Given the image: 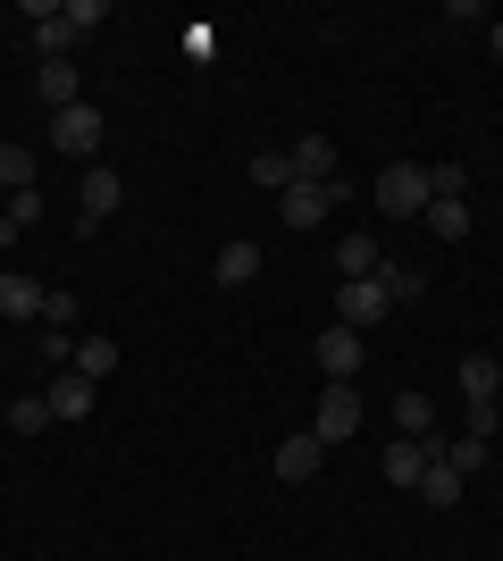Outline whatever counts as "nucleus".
Returning a JSON list of instances; mask_svg holds the SVG:
<instances>
[{
    "instance_id": "obj_29",
    "label": "nucleus",
    "mask_w": 503,
    "mask_h": 561,
    "mask_svg": "<svg viewBox=\"0 0 503 561\" xmlns=\"http://www.w3.org/2000/svg\"><path fill=\"white\" fill-rule=\"evenodd\" d=\"M487 50H495V59H503V18H495V25H487Z\"/></svg>"
},
{
    "instance_id": "obj_5",
    "label": "nucleus",
    "mask_w": 503,
    "mask_h": 561,
    "mask_svg": "<svg viewBox=\"0 0 503 561\" xmlns=\"http://www.w3.org/2000/svg\"><path fill=\"white\" fill-rule=\"evenodd\" d=\"M311 436H319V445H344V436H361V394H353V386H328V394H319Z\"/></svg>"
},
{
    "instance_id": "obj_30",
    "label": "nucleus",
    "mask_w": 503,
    "mask_h": 561,
    "mask_svg": "<svg viewBox=\"0 0 503 561\" xmlns=\"http://www.w3.org/2000/svg\"><path fill=\"white\" fill-rule=\"evenodd\" d=\"M495 469H503V445H495Z\"/></svg>"
},
{
    "instance_id": "obj_15",
    "label": "nucleus",
    "mask_w": 503,
    "mask_h": 561,
    "mask_svg": "<svg viewBox=\"0 0 503 561\" xmlns=\"http://www.w3.org/2000/svg\"><path fill=\"white\" fill-rule=\"evenodd\" d=\"M461 394H470V402H503V360L470 352V360H461Z\"/></svg>"
},
{
    "instance_id": "obj_21",
    "label": "nucleus",
    "mask_w": 503,
    "mask_h": 561,
    "mask_svg": "<svg viewBox=\"0 0 503 561\" xmlns=\"http://www.w3.org/2000/svg\"><path fill=\"white\" fill-rule=\"evenodd\" d=\"M261 277V243H227L218 252V285H252Z\"/></svg>"
},
{
    "instance_id": "obj_25",
    "label": "nucleus",
    "mask_w": 503,
    "mask_h": 561,
    "mask_svg": "<svg viewBox=\"0 0 503 561\" xmlns=\"http://www.w3.org/2000/svg\"><path fill=\"white\" fill-rule=\"evenodd\" d=\"M436 453H445V461H454L461 478H470V469H487V461H495V445H487V436H445V445H436Z\"/></svg>"
},
{
    "instance_id": "obj_7",
    "label": "nucleus",
    "mask_w": 503,
    "mask_h": 561,
    "mask_svg": "<svg viewBox=\"0 0 503 561\" xmlns=\"http://www.w3.org/2000/svg\"><path fill=\"white\" fill-rule=\"evenodd\" d=\"M319 461H328V445H319L311 427H302V436H286V445L268 453V469H277L286 486H302V478H319Z\"/></svg>"
},
{
    "instance_id": "obj_13",
    "label": "nucleus",
    "mask_w": 503,
    "mask_h": 561,
    "mask_svg": "<svg viewBox=\"0 0 503 561\" xmlns=\"http://www.w3.org/2000/svg\"><path fill=\"white\" fill-rule=\"evenodd\" d=\"M93 394H101V386H93V377H76V369H59V377H50V420H84V411H93Z\"/></svg>"
},
{
    "instance_id": "obj_10",
    "label": "nucleus",
    "mask_w": 503,
    "mask_h": 561,
    "mask_svg": "<svg viewBox=\"0 0 503 561\" xmlns=\"http://www.w3.org/2000/svg\"><path fill=\"white\" fill-rule=\"evenodd\" d=\"M319 369H328V386H353V369H361V335H353V328H319Z\"/></svg>"
},
{
    "instance_id": "obj_8",
    "label": "nucleus",
    "mask_w": 503,
    "mask_h": 561,
    "mask_svg": "<svg viewBox=\"0 0 503 561\" xmlns=\"http://www.w3.org/2000/svg\"><path fill=\"white\" fill-rule=\"evenodd\" d=\"M43 302H50V285H43V277L0 268V319H43Z\"/></svg>"
},
{
    "instance_id": "obj_22",
    "label": "nucleus",
    "mask_w": 503,
    "mask_h": 561,
    "mask_svg": "<svg viewBox=\"0 0 503 561\" xmlns=\"http://www.w3.org/2000/svg\"><path fill=\"white\" fill-rule=\"evenodd\" d=\"M34 218H43V185H34V193H9V210H0V243H18Z\"/></svg>"
},
{
    "instance_id": "obj_2",
    "label": "nucleus",
    "mask_w": 503,
    "mask_h": 561,
    "mask_svg": "<svg viewBox=\"0 0 503 561\" xmlns=\"http://www.w3.org/2000/svg\"><path fill=\"white\" fill-rule=\"evenodd\" d=\"M50 151H59V160H93V151H101V110H93V101L50 110Z\"/></svg>"
},
{
    "instance_id": "obj_12",
    "label": "nucleus",
    "mask_w": 503,
    "mask_h": 561,
    "mask_svg": "<svg viewBox=\"0 0 503 561\" xmlns=\"http://www.w3.org/2000/svg\"><path fill=\"white\" fill-rule=\"evenodd\" d=\"M34 93H43V110H76V101H84V76H76V59H43Z\"/></svg>"
},
{
    "instance_id": "obj_26",
    "label": "nucleus",
    "mask_w": 503,
    "mask_h": 561,
    "mask_svg": "<svg viewBox=\"0 0 503 561\" xmlns=\"http://www.w3.org/2000/svg\"><path fill=\"white\" fill-rule=\"evenodd\" d=\"M9 427H18V436H43V427H50V402L43 394H18V402H9Z\"/></svg>"
},
{
    "instance_id": "obj_20",
    "label": "nucleus",
    "mask_w": 503,
    "mask_h": 561,
    "mask_svg": "<svg viewBox=\"0 0 503 561\" xmlns=\"http://www.w3.org/2000/svg\"><path fill=\"white\" fill-rule=\"evenodd\" d=\"M420 227L445 234V243H461V234H470V202H428V210H420Z\"/></svg>"
},
{
    "instance_id": "obj_27",
    "label": "nucleus",
    "mask_w": 503,
    "mask_h": 561,
    "mask_svg": "<svg viewBox=\"0 0 503 561\" xmlns=\"http://www.w3.org/2000/svg\"><path fill=\"white\" fill-rule=\"evenodd\" d=\"M378 277H386V294H395V302H411V294H420V268H403V260H378Z\"/></svg>"
},
{
    "instance_id": "obj_18",
    "label": "nucleus",
    "mask_w": 503,
    "mask_h": 561,
    "mask_svg": "<svg viewBox=\"0 0 503 561\" xmlns=\"http://www.w3.org/2000/svg\"><path fill=\"white\" fill-rule=\"evenodd\" d=\"M34 151H25V142H0V193H34Z\"/></svg>"
},
{
    "instance_id": "obj_6",
    "label": "nucleus",
    "mask_w": 503,
    "mask_h": 561,
    "mask_svg": "<svg viewBox=\"0 0 503 561\" xmlns=\"http://www.w3.org/2000/svg\"><path fill=\"white\" fill-rule=\"evenodd\" d=\"M428 461H436V436H403V445H386V486H411V494H420Z\"/></svg>"
},
{
    "instance_id": "obj_14",
    "label": "nucleus",
    "mask_w": 503,
    "mask_h": 561,
    "mask_svg": "<svg viewBox=\"0 0 503 561\" xmlns=\"http://www.w3.org/2000/svg\"><path fill=\"white\" fill-rule=\"evenodd\" d=\"M294 176H302V185H335V142L302 135V142H294Z\"/></svg>"
},
{
    "instance_id": "obj_24",
    "label": "nucleus",
    "mask_w": 503,
    "mask_h": 561,
    "mask_svg": "<svg viewBox=\"0 0 503 561\" xmlns=\"http://www.w3.org/2000/svg\"><path fill=\"white\" fill-rule=\"evenodd\" d=\"M395 427H403V436H436V402L428 394H395Z\"/></svg>"
},
{
    "instance_id": "obj_17",
    "label": "nucleus",
    "mask_w": 503,
    "mask_h": 561,
    "mask_svg": "<svg viewBox=\"0 0 503 561\" xmlns=\"http://www.w3.org/2000/svg\"><path fill=\"white\" fill-rule=\"evenodd\" d=\"M335 268H344V277H378V234H344V243H335Z\"/></svg>"
},
{
    "instance_id": "obj_16",
    "label": "nucleus",
    "mask_w": 503,
    "mask_h": 561,
    "mask_svg": "<svg viewBox=\"0 0 503 561\" xmlns=\"http://www.w3.org/2000/svg\"><path fill=\"white\" fill-rule=\"evenodd\" d=\"M420 503H436V512H454V503H461V469L445 461V453H436L428 478H420Z\"/></svg>"
},
{
    "instance_id": "obj_1",
    "label": "nucleus",
    "mask_w": 503,
    "mask_h": 561,
    "mask_svg": "<svg viewBox=\"0 0 503 561\" xmlns=\"http://www.w3.org/2000/svg\"><path fill=\"white\" fill-rule=\"evenodd\" d=\"M428 202H436V193H428V160H395L378 176V210L386 218H420Z\"/></svg>"
},
{
    "instance_id": "obj_11",
    "label": "nucleus",
    "mask_w": 503,
    "mask_h": 561,
    "mask_svg": "<svg viewBox=\"0 0 503 561\" xmlns=\"http://www.w3.org/2000/svg\"><path fill=\"white\" fill-rule=\"evenodd\" d=\"M25 18H34V50H43V59H68L76 50V25L59 18L50 0H25Z\"/></svg>"
},
{
    "instance_id": "obj_3",
    "label": "nucleus",
    "mask_w": 503,
    "mask_h": 561,
    "mask_svg": "<svg viewBox=\"0 0 503 561\" xmlns=\"http://www.w3.org/2000/svg\"><path fill=\"white\" fill-rule=\"evenodd\" d=\"M386 310H395V294H386V277H344V294H335V328H378Z\"/></svg>"
},
{
    "instance_id": "obj_23",
    "label": "nucleus",
    "mask_w": 503,
    "mask_h": 561,
    "mask_svg": "<svg viewBox=\"0 0 503 561\" xmlns=\"http://www.w3.org/2000/svg\"><path fill=\"white\" fill-rule=\"evenodd\" d=\"M252 185H268V193L302 185V176H294V151H252Z\"/></svg>"
},
{
    "instance_id": "obj_28",
    "label": "nucleus",
    "mask_w": 503,
    "mask_h": 561,
    "mask_svg": "<svg viewBox=\"0 0 503 561\" xmlns=\"http://www.w3.org/2000/svg\"><path fill=\"white\" fill-rule=\"evenodd\" d=\"M59 18H68V25H76V34H93V25H101V18H110V0H68V9H59Z\"/></svg>"
},
{
    "instance_id": "obj_9",
    "label": "nucleus",
    "mask_w": 503,
    "mask_h": 561,
    "mask_svg": "<svg viewBox=\"0 0 503 561\" xmlns=\"http://www.w3.org/2000/svg\"><path fill=\"white\" fill-rule=\"evenodd\" d=\"M76 202H84V227H101V218H110V210L126 202V176L93 160V168H84V193H76Z\"/></svg>"
},
{
    "instance_id": "obj_4",
    "label": "nucleus",
    "mask_w": 503,
    "mask_h": 561,
    "mask_svg": "<svg viewBox=\"0 0 503 561\" xmlns=\"http://www.w3.org/2000/svg\"><path fill=\"white\" fill-rule=\"evenodd\" d=\"M335 202H344V176H335V185H286L277 193V218H286V227H328Z\"/></svg>"
},
{
    "instance_id": "obj_19",
    "label": "nucleus",
    "mask_w": 503,
    "mask_h": 561,
    "mask_svg": "<svg viewBox=\"0 0 503 561\" xmlns=\"http://www.w3.org/2000/svg\"><path fill=\"white\" fill-rule=\"evenodd\" d=\"M76 377H118V344H110V335H84V344H76Z\"/></svg>"
}]
</instances>
